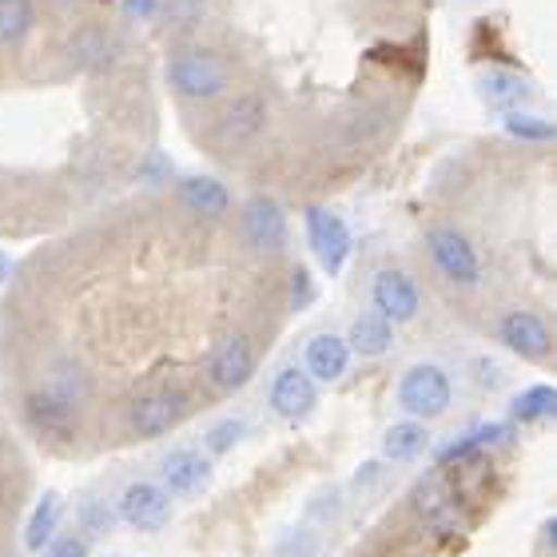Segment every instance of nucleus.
<instances>
[{
  "label": "nucleus",
  "instance_id": "6ab92c4d",
  "mask_svg": "<svg viewBox=\"0 0 557 557\" xmlns=\"http://www.w3.org/2000/svg\"><path fill=\"white\" fill-rule=\"evenodd\" d=\"M426 450V426L422 422H395L383 434V454L391 462H414Z\"/></svg>",
  "mask_w": 557,
  "mask_h": 557
},
{
  "label": "nucleus",
  "instance_id": "412c9836",
  "mask_svg": "<svg viewBox=\"0 0 557 557\" xmlns=\"http://www.w3.org/2000/svg\"><path fill=\"white\" fill-rule=\"evenodd\" d=\"M525 96H530V84L522 76H510V72H490L486 81H482V100L490 108H513L522 104Z\"/></svg>",
  "mask_w": 557,
  "mask_h": 557
},
{
  "label": "nucleus",
  "instance_id": "393cba45",
  "mask_svg": "<svg viewBox=\"0 0 557 557\" xmlns=\"http://www.w3.org/2000/svg\"><path fill=\"white\" fill-rule=\"evenodd\" d=\"M506 132L518 139H554V124L542 116H506Z\"/></svg>",
  "mask_w": 557,
  "mask_h": 557
},
{
  "label": "nucleus",
  "instance_id": "f03ea898",
  "mask_svg": "<svg viewBox=\"0 0 557 557\" xmlns=\"http://www.w3.org/2000/svg\"><path fill=\"white\" fill-rule=\"evenodd\" d=\"M168 81L187 100H211L227 88V69L211 52H180L168 64Z\"/></svg>",
  "mask_w": 557,
  "mask_h": 557
},
{
  "label": "nucleus",
  "instance_id": "b1692460",
  "mask_svg": "<svg viewBox=\"0 0 557 557\" xmlns=\"http://www.w3.org/2000/svg\"><path fill=\"white\" fill-rule=\"evenodd\" d=\"M244 434H247L244 418H227V422H220V426H211L203 434V446H208V454H227L235 442H244Z\"/></svg>",
  "mask_w": 557,
  "mask_h": 557
},
{
  "label": "nucleus",
  "instance_id": "9b49d317",
  "mask_svg": "<svg viewBox=\"0 0 557 557\" xmlns=\"http://www.w3.org/2000/svg\"><path fill=\"white\" fill-rule=\"evenodd\" d=\"M314 383L307 379V371L299 367H287V371L275 374V383H271V410L278 418H287V422H302V418L314 410Z\"/></svg>",
  "mask_w": 557,
  "mask_h": 557
},
{
  "label": "nucleus",
  "instance_id": "7ed1b4c3",
  "mask_svg": "<svg viewBox=\"0 0 557 557\" xmlns=\"http://www.w3.org/2000/svg\"><path fill=\"white\" fill-rule=\"evenodd\" d=\"M426 244H430L434 263H438V271L450 278V283H458V287H474L478 278H482L478 251L470 247V239H466L462 232H454V227H430Z\"/></svg>",
  "mask_w": 557,
  "mask_h": 557
},
{
  "label": "nucleus",
  "instance_id": "a211bd4d",
  "mask_svg": "<svg viewBox=\"0 0 557 557\" xmlns=\"http://www.w3.org/2000/svg\"><path fill=\"white\" fill-rule=\"evenodd\" d=\"M180 199L191 211H199V215H223V211L232 208L227 187L220 180H211V175H187L184 184H180Z\"/></svg>",
  "mask_w": 557,
  "mask_h": 557
},
{
  "label": "nucleus",
  "instance_id": "2eb2a0df",
  "mask_svg": "<svg viewBox=\"0 0 557 557\" xmlns=\"http://www.w3.org/2000/svg\"><path fill=\"white\" fill-rule=\"evenodd\" d=\"M510 442H513V430L506 426V422H482V426H474L466 438L450 442V446L442 450L438 462L442 466L470 462V458H478V454H494V450H502V446H510Z\"/></svg>",
  "mask_w": 557,
  "mask_h": 557
},
{
  "label": "nucleus",
  "instance_id": "1a4fd4ad",
  "mask_svg": "<svg viewBox=\"0 0 557 557\" xmlns=\"http://www.w3.org/2000/svg\"><path fill=\"white\" fill-rule=\"evenodd\" d=\"M502 343L522 355V359L546 362L549 350H554V338H549L546 319H537L534 311H510L502 319Z\"/></svg>",
  "mask_w": 557,
  "mask_h": 557
},
{
  "label": "nucleus",
  "instance_id": "dca6fc26",
  "mask_svg": "<svg viewBox=\"0 0 557 557\" xmlns=\"http://www.w3.org/2000/svg\"><path fill=\"white\" fill-rule=\"evenodd\" d=\"M391 338H395V331H391V323H386L383 314L367 311L355 319V326H350L347 350H355V355H362V359H379V355L391 350Z\"/></svg>",
  "mask_w": 557,
  "mask_h": 557
},
{
  "label": "nucleus",
  "instance_id": "423d86ee",
  "mask_svg": "<svg viewBox=\"0 0 557 557\" xmlns=\"http://www.w3.org/2000/svg\"><path fill=\"white\" fill-rule=\"evenodd\" d=\"M120 518L132 525V530H144V534H156L172 522V498L163 494L156 482H132L124 494H120Z\"/></svg>",
  "mask_w": 557,
  "mask_h": 557
},
{
  "label": "nucleus",
  "instance_id": "bb28decb",
  "mask_svg": "<svg viewBox=\"0 0 557 557\" xmlns=\"http://www.w3.org/2000/svg\"><path fill=\"white\" fill-rule=\"evenodd\" d=\"M290 278H295V307L302 311V307H307V302L314 299L311 275H307V268H295V275H290Z\"/></svg>",
  "mask_w": 557,
  "mask_h": 557
},
{
  "label": "nucleus",
  "instance_id": "ddd939ff",
  "mask_svg": "<svg viewBox=\"0 0 557 557\" xmlns=\"http://www.w3.org/2000/svg\"><path fill=\"white\" fill-rule=\"evenodd\" d=\"M244 235L256 251H278L287 244V215L275 199H251L244 208Z\"/></svg>",
  "mask_w": 557,
  "mask_h": 557
},
{
  "label": "nucleus",
  "instance_id": "a878e982",
  "mask_svg": "<svg viewBox=\"0 0 557 557\" xmlns=\"http://www.w3.org/2000/svg\"><path fill=\"white\" fill-rule=\"evenodd\" d=\"M45 557H88V546H84V537L64 534V537H52V542H48Z\"/></svg>",
  "mask_w": 557,
  "mask_h": 557
},
{
  "label": "nucleus",
  "instance_id": "0eeeda50",
  "mask_svg": "<svg viewBox=\"0 0 557 557\" xmlns=\"http://www.w3.org/2000/svg\"><path fill=\"white\" fill-rule=\"evenodd\" d=\"M24 414L40 434L48 438H69L76 430V403L72 395H64L60 386H45V391H33L24 398Z\"/></svg>",
  "mask_w": 557,
  "mask_h": 557
},
{
  "label": "nucleus",
  "instance_id": "cd10ccee",
  "mask_svg": "<svg viewBox=\"0 0 557 557\" xmlns=\"http://www.w3.org/2000/svg\"><path fill=\"white\" fill-rule=\"evenodd\" d=\"M124 9H128L132 16H151V12H156V0H124Z\"/></svg>",
  "mask_w": 557,
  "mask_h": 557
},
{
  "label": "nucleus",
  "instance_id": "c85d7f7f",
  "mask_svg": "<svg viewBox=\"0 0 557 557\" xmlns=\"http://www.w3.org/2000/svg\"><path fill=\"white\" fill-rule=\"evenodd\" d=\"M84 522L92 525V530H104V510H100V506H96V502H88V518H84Z\"/></svg>",
  "mask_w": 557,
  "mask_h": 557
},
{
  "label": "nucleus",
  "instance_id": "aec40b11",
  "mask_svg": "<svg viewBox=\"0 0 557 557\" xmlns=\"http://www.w3.org/2000/svg\"><path fill=\"white\" fill-rule=\"evenodd\" d=\"M557 414V391L549 383H537L530 391L510 403V418L513 422H546V418Z\"/></svg>",
  "mask_w": 557,
  "mask_h": 557
},
{
  "label": "nucleus",
  "instance_id": "f8f14e48",
  "mask_svg": "<svg viewBox=\"0 0 557 557\" xmlns=\"http://www.w3.org/2000/svg\"><path fill=\"white\" fill-rule=\"evenodd\" d=\"M160 478H163V494L172 490L180 498H191L199 490H208L211 482V462L199 450H172L160 462Z\"/></svg>",
  "mask_w": 557,
  "mask_h": 557
},
{
  "label": "nucleus",
  "instance_id": "9d476101",
  "mask_svg": "<svg viewBox=\"0 0 557 557\" xmlns=\"http://www.w3.org/2000/svg\"><path fill=\"white\" fill-rule=\"evenodd\" d=\"M374 311L383 314L386 323H410L418 314V287L407 271H379L374 278Z\"/></svg>",
  "mask_w": 557,
  "mask_h": 557
},
{
  "label": "nucleus",
  "instance_id": "f3484780",
  "mask_svg": "<svg viewBox=\"0 0 557 557\" xmlns=\"http://www.w3.org/2000/svg\"><path fill=\"white\" fill-rule=\"evenodd\" d=\"M57 522H60V494H40V502L33 506L28 522H24V549L28 554H45V546L57 537Z\"/></svg>",
  "mask_w": 557,
  "mask_h": 557
},
{
  "label": "nucleus",
  "instance_id": "f257e3e1",
  "mask_svg": "<svg viewBox=\"0 0 557 557\" xmlns=\"http://www.w3.org/2000/svg\"><path fill=\"white\" fill-rule=\"evenodd\" d=\"M450 398H454L450 379H446V371L434 367V362H418V367H410V371L403 374V383H398V403H403V410L414 418L446 414Z\"/></svg>",
  "mask_w": 557,
  "mask_h": 557
},
{
  "label": "nucleus",
  "instance_id": "4be33fe9",
  "mask_svg": "<svg viewBox=\"0 0 557 557\" xmlns=\"http://www.w3.org/2000/svg\"><path fill=\"white\" fill-rule=\"evenodd\" d=\"M263 120H268L263 104H259L256 96H244V100L227 112V120H223V139H251L263 128Z\"/></svg>",
  "mask_w": 557,
  "mask_h": 557
},
{
  "label": "nucleus",
  "instance_id": "4468645a",
  "mask_svg": "<svg viewBox=\"0 0 557 557\" xmlns=\"http://www.w3.org/2000/svg\"><path fill=\"white\" fill-rule=\"evenodd\" d=\"M307 379L311 383H338L343 374H347V362H350V350H347V338L338 335H314L307 343Z\"/></svg>",
  "mask_w": 557,
  "mask_h": 557
},
{
  "label": "nucleus",
  "instance_id": "c756f323",
  "mask_svg": "<svg viewBox=\"0 0 557 557\" xmlns=\"http://www.w3.org/2000/svg\"><path fill=\"white\" fill-rule=\"evenodd\" d=\"M9 275V263H4V256H0V278Z\"/></svg>",
  "mask_w": 557,
  "mask_h": 557
},
{
  "label": "nucleus",
  "instance_id": "5701e85b",
  "mask_svg": "<svg viewBox=\"0 0 557 557\" xmlns=\"http://www.w3.org/2000/svg\"><path fill=\"white\" fill-rule=\"evenodd\" d=\"M33 28V0H0V45L21 40Z\"/></svg>",
  "mask_w": 557,
  "mask_h": 557
},
{
  "label": "nucleus",
  "instance_id": "39448f33",
  "mask_svg": "<svg viewBox=\"0 0 557 557\" xmlns=\"http://www.w3.org/2000/svg\"><path fill=\"white\" fill-rule=\"evenodd\" d=\"M307 239H311V251H314V259L323 263V271L338 275V271H343V263H347V256H350L347 223L338 220L335 211L311 208V211H307Z\"/></svg>",
  "mask_w": 557,
  "mask_h": 557
},
{
  "label": "nucleus",
  "instance_id": "6e6552de",
  "mask_svg": "<svg viewBox=\"0 0 557 557\" xmlns=\"http://www.w3.org/2000/svg\"><path fill=\"white\" fill-rule=\"evenodd\" d=\"M251 374H256V347H251L247 335H232L215 355H211V383L220 386L223 395L247 386Z\"/></svg>",
  "mask_w": 557,
  "mask_h": 557
},
{
  "label": "nucleus",
  "instance_id": "20e7f679",
  "mask_svg": "<svg viewBox=\"0 0 557 557\" xmlns=\"http://www.w3.org/2000/svg\"><path fill=\"white\" fill-rule=\"evenodd\" d=\"M184 418H187V398L180 391H148L128 410L132 434H139V438H160L172 426H180Z\"/></svg>",
  "mask_w": 557,
  "mask_h": 557
}]
</instances>
